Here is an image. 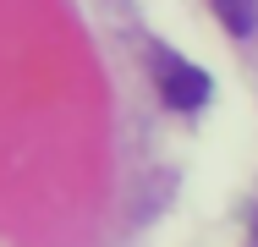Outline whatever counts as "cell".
<instances>
[{
	"mask_svg": "<svg viewBox=\"0 0 258 247\" xmlns=\"http://www.w3.org/2000/svg\"><path fill=\"white\" fill-rule=\"evenodd\" d=\"M149 72H154V88L165 94L170 110H204L209 94H214V83H209L204 66L181 60L176 49H165V44H149Z\"/></svg>",
	"mask_w": 258,
	"mask_h": 247,
	"instance_id": "6da1fadb",
	"label": "cell"
},
{
	"mask_svg": "<svg viewBox=\"0 0 258 247\" xmlns=\"http://www.w3.org/2000/svg\"><path fill=\"white\" fill-rule=\"evenodd\" d=\"M214 17H220L236 39H247L258 28V0H214Z\"/></svg>",
	"mask_w": 258,
	"mask_h": 247,
	"instance_id": "7a4b0ae2",
	"label": "cell"
},
{
	"mask_svg": "<svg viewBox=\"0 0 258 247\" xmlns=\"http://www.w3.org/2000/svg\"><path fill=\"white\" fill-rule=\"evenodd\" d=\"M253 247H258V220H253Z\"/></svg>",
	"mask_w": 258,
	"mask_h": 247,
	"instance_id": "3957f363",
	"label": "cell"
}]
</instances>
